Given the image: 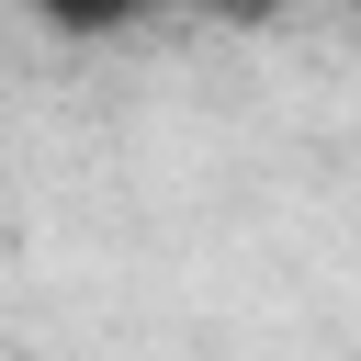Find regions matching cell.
Segmentation results:
<instances>
[{
  "label": "cell",
  "instance_id": "cell-1",
  "mask_svg": "<svg viewBox=\"0 0 361 361\" xmlns=\"http://www.w3.org/2000/svg\"><path fill=\"white\" fill-rule=\"evenodd\" d=\"M23 11H45L56 34H113V23L135 11V0H23Z\"/></svg>",
  "mask_w": 361,
  "mask_h": 361
},
{
  "label": "cell",
  "instance_id": "cell-2",
  "mask_svg": "<svg viewBox=\"0 0 361 361\" xmlns=\"http://www.w3.org/2000/svg\"><path fill=\"white\" fill-rule=\"evenodd\" d=\"M237 23H271V11H316V0H226Z\"/></svg>",
  "mask_w": 361,
  "mask_h": 361
}]
</instances>
